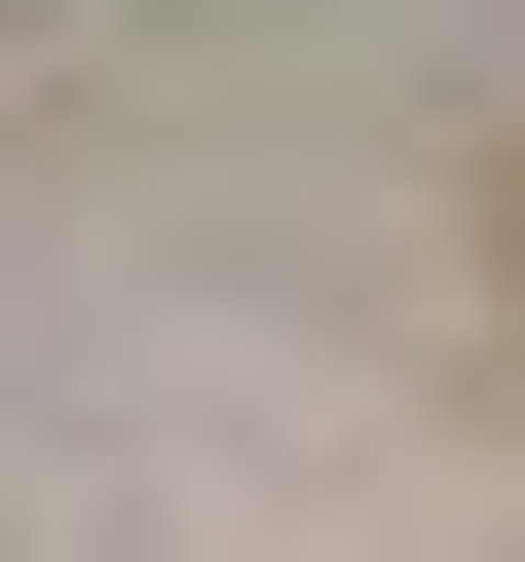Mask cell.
Here are the masks:
<instances>
[]
</instances>
